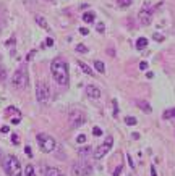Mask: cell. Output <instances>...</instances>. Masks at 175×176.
Returning <instances> with one entry per match:
<instances>
[{
  "mask_svg": "<svg viewBox=\"0 0 175 176\" xmlns=\"http://www.w3.org/2000/svg\"><path fill=\"white\" fill-rule=\"evenodd\" d=\"M50 71H52L54 79L57 81L60 86H67L70 81V75H68V65L63 58H54L50 63Z\"/></svg>",
  "mask_w": 175,
  "mask_h": 176,
  "instance_id": "cell-1",
  "label": "cell"
},
{
  "mask_svg": "<svg viewBox=\"0 0 175 176\" xmlns=\"http://www.w3.org/2000/svg\"><path fill=\"white\" fill-rule=\"evenodd\" d=\"M3 168L8 176H23V170H21V163L15 155H7L3 162Z\"/></svg>",
  "mask_w": 175,
  "mask_h": 176,
  "instance_id": "cell-2",
  "label": "cell"
},
{
  "mask_svg": "<svg viewBox=\"0 0 175 176\" xmlns=\"http://www.w3.org/2000/svg\"><path fill=\"white\" fill-rule=\"evenodd\" d=\"M37 144L39 147H41L42 152H46V154H49V152H54L55 150V139L52 138V136H49L46 133H41L37 134Z\"/></svg>",
  "mask_w": 175,
  "mask_h": 176,
  "instance_id": "cell-3",
  "label": "cell"
},
{
  "mask_svg": "<svg viewBox=\"0 0 175 176\" xmlns=\"http://www.w3.org/2000/svg\"><path fill=\"white\" fill-rule=\"evenodd\" d=\"M12 84L16 89H26L28 87V71L26 68H20L12 76Z\"/></svg>",
  "mask_w": 175,
  "mask_h": 176,
  "instance_id": "cell-4",
  "label": "cell"
},
{
  "mask_svg": "<svg viewBox=\"0 0 175 176\" xmlns=\"http://www.w3.org/2000/svg\"><path fill=\"white\" fill-rule=\"evenodd\" d=\"M36 99H37L39 104H42V105H46L47 102H49V99H50V89H49L46 81L37 82V86H36Z\"/></svg>",
  "mask_w": 175,
  "mask_h": 176,
  "instance_id": "cell-5",
  "label": "cell"
},
{
  "mask_svg": "<svg viewBox=\"0 0 175 176\" xmlns=\"http://www.w3.org/2000/svg\"><path fill=\"white\" fill-rule=\"evenodd\" d=\"M71 173L73 176H89L93 173V167L88 162H76L71 167Z\"/></svg>",
  "mask_w": 175,
  "mask_h": 176,
  "instance_id": "cell-6",
  "label": "cell"
},
{
  "mask_svg": "<svg viewBox=\"0 0 175 176\" xmlns=\"http://www.w3.org/2000/svg\"><path fill=\"white\" fill-rule=\"evenodd\" d=\"M112 145H114V138H112V136H107L104 144H101L97 149H94V158L96 160H101V158L112 149Z\"/></svg>",
  "mask_w": 175,
  "mask_h": 176,
  "instance_id": "cell-7",
  "label": "cell"
},
{
  "mask_svg": "<svg viewBox=\"0 0 175 176\" xmlns=\"http://www.w3.org/2000/svg\"><path fill=\"white\" fill-rule=\"evenodd\" d=\"M68 120H70V126L71 128H80L84 124L86 121V116L81 110H71L70 115H68Z\"/></svg>",
  "mask_w": 175,
  "mask_h": 176,
  "instance_id": "cell-8",
  "label": "cell"
},
{
  "mask_svg": "<svg viewBox=\"0 0 175 176\" xmlns=\"http://www.w3.org/2000/svg\"><path fill=\"white\" fill-rule=\"evenodd\" d=\"M138 18H139V23L143 26H148V24H151V21H152V11L148 10V8L141 10L138 13Z\"/></svg>",
  "mask_w": 175,
  "mask_h": 176,
  "instance_id": "cell-9",
  "label": "cell"
},
{
  "mask_svg": "<svg viewBox=\"0 0 175 176\" xmlns=\"http://www.w3.org/2000/svg\"><path fill=\"white\" fill-rule=\"evenodd\" d=\"M86 94H88V97H91V99H99L101 97V89L96 87V86H88Z\"/></svg>",
  "mask_w": 175,
  "mask_h": 176,
  "instance_id": "cell-10",
  "label": "cell"
},
{
  "mask_svg": "<svg viewBox=\"0 0 175 176\" xmlns=\"http://www.w3.org/2000/svg\"><path fill=\"white\" fill-rule=\"evenodd\" d=\"M44 176H65V174L62 173L59 168H54V167H47V168H46V174H44Z\"/></svg>",
  "mask_w": 175,
  "mask_h": 176,
  "instance_id": "cell-11",
  "label": "cell"
},
{
  "mask_svg": "<svg viewBox=\"0 0 175 176\" xmlns=\"http://www.w3.org/2000/svg\"><path fill=\"white\" fill-rule=\"evenodd\" d=\"M96 20V15L93 13V11H86V13H83V21L84 23H94Z\"/></svg>",
  "mask_w": 175,
  "mask_h": 176,
  "instance_id": "cell-12",
  "label": "cell"
},
{
  "mask_svg": "<svg viewBox=\"0 0 175 176\" xmlns=\"http://www.w3.org/2000/svg\"><path fill=\"white\" fill-rule=\"evenodd\" d=\"M36 23L42 28V29H49V24H47V21H46V18H44V16L37 15V16H36Z\"/></svg>",
  "mask_w": 175,
  "mask_h": 176,
  "instance_id": "cell-13",
  "label": "cell"
},
{
  "mask_svg": "<svg viewBox=\"0 0 175 176\" xmlns=\"http://www.w3.org/2000/svg\"><path fill=\"white\" fill-rule=\"evenodd\" d=\"M78 66H80L81 70H83V73H86V75H89V76H93V75H94V71H93L86 63H84V61H78Z\"/></svg>",
  "mask_w": 175,
  "mask_h": 176,
  "instance_id": "cell-14",
  "label": "cell"
},
{
  "mask_svg": "<svg viewBox=\"0 0 175 176\" xmlns=\"http://www.w3.org/2000/svg\"><path fill=\"white\" fill-rule=\"evenodd\" d=\"M146 47H148V39H146V37H139L138 41H136V49L138 50H143Z\"/></svg>",
  "mask_w": 175,
  "mask_h": 176,
  "instance_id": "cell-15",
  "label": "cell"
},
{
  "mask_svg": "<svg viewBox=\"0 0 175 176\" xmlns=\"http://www.w3.org/2000/svg\"><path fill=\"white\" fill-rule=\"evenodd\" d=\"M94 68H96V71H99V73H105V65L101 60H96L94 61Z\"/></svg>",
  "mask_w": 175,
  "mask_h": 176,
  "instance_id": "cell-16",
  "label": "cell"
},
{
  "mask_svg": "<svg viewBox=\"0 0 175 176\" xmlns=\"http://www.w3.org/2000/svg\"><path fill=\"white\" fill-rule=\"evenodd\" d=\"M138 105H139V108H143V112H146V113H151V112H152V108H151V105L148 104V102H144V100H141V102H138Z\"/></svg>",
  "mask_w": 175,
  "mask_h": 176,
  "instance_id": "cell-17",
  "label": "cell"
},
{
  "mask_svg": "<svg viewBox=\"0 0 175 176\" xmlns=\"http://www.w3.org/2000/svg\"><path fill=\"white\" fill-rule=\"evenodd\" d=\"M76 52H80V53H88L89 49H88L84 44H76Z\"/></svg>",
  "mask_w": 175,
  "mask_h": 176,
  "instance_id": "cell-18",
  "label": "cell"
},
{
  "mask_svg": "<svg viewBox=\"0 0 175 176\" xmlns=\"http://www.w3.org/2000/svg\"><path fill=\"white\" fill-rule=\"evenodd\" d=\"M162 118H165V120H169V118H175V108H170V110L164 112Z\"/></svg>",
  "mask_w": 175,
  "mask_h": 176,
  "instance_id": "cell-19",
  "label": "cell"
},
{
  "mask_svg": "<svg viewBox=\"0 0 175 176\" xmlns=\"http://www.w3.org/2000/svg\"><path fill=\"white\" fill-rule=\"evenodd\" d=\"M125 123L128 124V126H135V124L138 123V120H136L135 116H127V118H125Z\"/></svg>",
  "mask_w": 175,
  "mask_h": 176,
  "instance_id": "cell-20",
  "label": "cell"
},
{
  "mask_svg": "<svg viewBox=\"0 0 175 176\" xmlns=\"http://www.w3.org/2000/svg\"><path fill=\"white\" fill-rule=\"evenodd\" d=\"M25 173H26V176H36L34 174V167H32V165H28L25 168Z\"/></svg>",
  "mask_w": 175,
  "mask_h": 176,
  "instance_id": "cell-21",
  "label": "cell"
},
{
  "mask_svg": "<svg viewBox=\"0 0 175 176\" xmlns=\"http://www.w3.org/2000/svg\"><path fill=\"white\" fill-rule=\"evenodd\" d=\"M115 2L120 5V7H130V5H131V0H115Z\"/></svg>",
  "mask_w": 175,
  "mask_h": 176,
  "instance_id": "cell-22",
  "label": "cell"
},
{
  "mask_svg": "<svg viewBox=\"0 0 175 176\" xmlns=\"http://www.w3.org/2000/svg\"><path fill=\"white\" fill-rule=\"evenodd\" d=\"M152 39L157 41V42H162L164 41V36H162V34H159V32H154V34H152Z\"/></svg>",
  "mask_w": 175,
  "mask_h": 176,
  "instance_id": "cell-23",
  "label": "cell"
},
{
  "mask_svg": "<svg viewBox=\"0 0 175 176\" xmlns=\"http://www.w3.org/2000/svg\"><path fill=\"white\" fill-rule=\"evenodd\" d=\"M76 142H78V144H84V142H86V136H84V134H80V136L76 138Z\"/></svg>",
  "mask_w": 175,
  "mask_h": 176,
  "instance_id": "cell-24",
  "label": "cell"
},
{
  "mask_svg": "<svg viewBox=\"0 0 175 176\" xmlns=\"http://www.w3.org/2000/svg\"><path fill=\"white\" fill-rule=\"evenodd\" d=\"M5 78H7V71H5L3 66H0V81H3Z\"/></svg>",
  "mask_w": 175,
  "mask_h": 176,
  "instance_id": "cell-25",
  "label": "cell"
},
{
  "mask_svg": "<svg viewBox=\"0 0 175 176\" xmlns=\"http://www.w3.org/2000/svg\"><path fill=\"white\" fill-rule=\"evenodd\" d=\"M93 134H94V136H97V138H99V136H102V129L96 126V128L93 129Z\"/></svg>",
  "mask_w": 175,
  "mask_h": 176,
  "instance_id": "cell-26",
  "label": "cell"
},
{
  "mask_svg": "<svg viewBox=\"0 0 175 176\" xmlns=\"http://www.w3.org/2000/svg\"><path fill=\"white\" fill-rule=\"evenodd\" d=\"M12 142L15 145H18L20 144V138H18V134H12Z\"/></svg>",
  "mask_w": 175,
  "mask_h": 176,
  "instance_id": "cell-27",
  "label": "cell"
},
{
  "mask_svg": "<svg viewBox=\"0 0 175 176\" xmlns=\"http://www.w3.org/2000/svg\"><path fill=\"white\" fill-rule=\"evenodd\" d=\"M89 152H91V149H89V147H83V149L80 150V155H88Z\"/></svg>",
  "mask_w": 175,
  "mask_h": 176,
  "instance_id": "cell-28",
  "label": "cell"
},
{
  "mask_svg": "<svg viewBox=\"0 0 175 176\" xmlns=\"http://www.w3.org/2000/svg\"><path fill=\"white\" fill-rule=\"evenodd\" d=\"M139 70H148V61H141V63H139Z\"/></svg>",
  "mask_w": 175,
  "mask_h": 176,
  "instance_id": "cell-29",
  "label": "cell"
},
{
  "mask_svg": "<svg viewBox=\"0 0 175 176\" xmlns=\"http://www.w3.org/2000/svg\"><path fill=\"white\" fill-rule=\"evenodd\" d=\"M46 45H47V47H52V45H54V39L52 37H47L46 39Z\"/></svg>",
  "mask_w": 175,
  "mask_h": 176,
  "instance_id": "cell-30",
  "label": "cell"
},
{
  "mask_svg": "<svg viewBox=\"0 0 175 176\" xmlns=\"http://www.w3.org/2000/svg\"><path fill=\"white\" fill-rule=\"evenodd\" d=\"M96 29H97V32H104V29H105V28H104V24H102V23H99V24L96 26Z\"/></svg>",
  "mask_w": 175,
  "mask_h": 176,
  "instance_id": "cell-31",
  "label": "cell"
},
{
  "mask_svg": "<svg viewBox=\"0 0 175 176\" xmlns=\"http://www.w3.org/2000/svg\"><path fill=\"white\" fill-rule=\"evenodd\" d=\"M122 168H123L122 165H120V167H117V170L114 171V176H120V173H122Z\"/></svg>",
  "mask_w": 175,
  "mask_h": 176,
  "instance_id": "cell-32",
  "label": "cell"
},
{
  "mask_svg": "<svg viewBox=\"0 0 175 176\" xmlns=\"http://www.w3.org/2000/svg\"><path fill=\"white\" fill-rule=\"evenodd\" d=\"M80 32L83 34V36H88V34H89V29H88V28H81Z\"/></svg>",
  "mask_w": 175,
  "mask_h": 176,
  "instance_id": "cell-33",
  "label": "cell"
},
{
  "mask_svg": "<svg viewBox=\"0 0 175 176\" xmlns=\"http://www.w3.org/2000/svg\"><path fill=\"white\" fill-rule=\"evenodd\" d=\"M118 115V107H117V102L114 100V116H117Z\"/></svg>",
  "mask_w": 175,
  "mask_h": 176,
  "instance_id": "cell-34",
  "label": "cell"
},
{
  "mask_svg": "<svg viewBox=\"0 0 175 176\" xmlns=\"http://www.w3.org/2000/svg\"><path fill=\"white\" fill-rule=\"evenodd\" d=\"M0 131H2L3 134H7V133L10 131V128H8V126H2V129H0Z\"/></svg>",
  "mask_w": 175,
  "mask_h": 176,
  "instance_id": "cell-35",
  "label": "cell"
},
{
  "mask_svg": "<svg viewBox=\"0 0 175 176\" xmlns=\"http://www.w3.org/2000/svg\"><path fill=\"white\" fill-rule=\"evenodd\" d=\"M12 124H20V116H16L12 120Z\"/></svg>",
  "mask_w": 175,
  "mask_h": 176,
  "instance_id": "cell-36",
  "label": "cell"
},
{
  "mask_svg": "<svg viewBox=\"0 0 175 176\" xmlns=\"http://www.w3.org/2000/svg\"><path fill=\"white\" fill-rule=\"evenodd\" d=\"M151 176H157V171L154 170V167H151Z\"/></svg>",
  "mask_w": 175,
  "mask_h": 176,
  "instance_id": "cell-37",
  "label": "cell"
},
{
  "mask_svg": "<svg viewBox=\"0 0 175 176\" xmlns=\"http://www.w3.org/2000/svg\"><path fill=\"white\" fill-rule=\"evenodd\" d=\"M3 26H5V21H3L2 18H0V31H2V29H3Z\"/></svg>",
  "mask_w": 175,
  "mask_h": 176,
  "instance_id": "cell-38",
  "label": "cell"
},
{
  "mask_svg": "<svg viewBox=\"0 0 175 176\" xmlns=\"http://www.w3.org/2000/svg\"><path fill=\"white\" fill-rule=\"evenodd\" d=\"M25 150H26V154L31 157V147H25Z\"/></svg>",
  "mask_w": 175,
  "mask_h": 176,
  "instance_id": "cell-39",
  "label": "cell"
},
{
  "mask_svg": "<svg viewBox=\"0 0 175 176\" xmlns=\"http://www.w3.org/2000/svg\"><path fill=\"white\" fill-rule=\"evenodd\" d=\"M131 136H133V139H139V134L138 133H133Z\"/></svg>",
  "mask_w": 175,
  "mask_h": 176,
  "instance_id": "cell-40",
  "label": "cell"
},
{
  "mask_svg": "<svg viewBox=\"0 0 175 176\" xmlns=\"http://www.w3.org/2000/svg\"><path fill=\"white\" fill-rule=\"evenodd\" d=\"M146 76H148V78L151 79V78H152V76H154V75H152V73H151V71H148V73H146Z\"/></svg>",
  "mask_w": 175,
  "mask_h": 176,
  "instance_id": "cell-41",
  "label": "cell"
}]
</instances>
